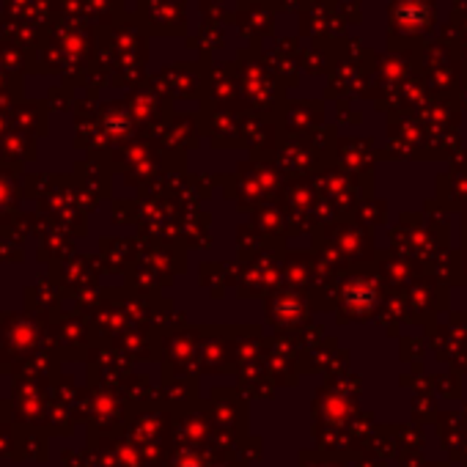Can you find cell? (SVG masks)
Wrapping results in <instances>:
<instances>
[{
	"label": "cell",
	"mask_w": 467,
	"mask_h": 467,
	"mask_svg": "<svg viewBox=\"0 0 467 467\" xmlns=\"http://www.w3.org/2000/svg\"><path fill=\"white\" fill-rule=\"evenodd\" d=\"M437 423V434H440V442L442 448L448 451V459L456 462L459 451L467 445V429H464V420L462 415H453V412H442L434 418Z\"/></svg>",
	"instance_id": "obj_1"
},
{
	"label": "cell",
	"mask_w": 467,
	"mask_h": 467,
	"mask_svg": "<svg viewBox=\"0 0 467 467\" xmlns=\"http://www.w3.org/2000/svg\"><path fill=\"white\" fill-rule=\"evenodd\" d=\"M456 464H462V467H467V445L459 451V456H456Z\"/></svg>",
	"instance_id": "obj_2"
},
{
	"label": "cell",
	"mask_w": 467,
	"mask_h": 467,
	"mask_svg": "<svg viewBox=\"0 0 467 467\" xmlns=\"http://www.w3.org/2000/svg\"><path fill=\"white\" fill-rule=\"evenodd\" d=\"M423 467H451V464H445V462H423Z\"/></svg>",
	"instance_id": "obj_3"
},
{
	"label": "cell",
	"mask_w": 467,
	"mask_h": 467,
	"mask_svg": "<svg viewBox=\"0 0 467 467\" xmlns=\"http://www.w3.org/2000/svg\"><path fill=\"white\" fill-rule=\"evenodd\" d=\"M462 420H464V429H467V407H464V415H462Z\"/></svg>",
	"instance_id": "obj_4"
}]
</instances>
